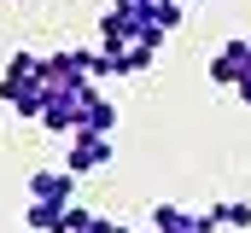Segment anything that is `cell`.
Segmentation results:
<instances>
[{
	"mask_svg": "<svg viewBox=\"0 0 251 233\" xmlns=\"http://www.w3.org/2000/svg\"><path fill=\"white\" fill-rule=\"evenodd\" d=\"M70 192H76V175L70 169H35L29 175V198L35 204H76Z\"/></svg>",
	"mask_w": 251,
	"mask_h": 233,
	"instance_id": "277c9868",
	"label": "cell"
},
{
	"mask_svg": "<svg viewBox=\"0 0 251 233\" xmlns=\"http://www.w3.org/2000/svg\"><path fill=\"white\" fill-rule=\"evenodd\" d=\"M210 82L216 88H240V82H251V41H222L216 47V58H210Z\"/></svg>",
	"mask_w": 251,
	"mask_h": 233,
	"instance_id": "3957f363",
	"label": "cell"
},
{
	"mask_svg": "<svg viewBox=\"0 0 251 233\" xmlns=\"http://www.w3.org/2000/svg\"><path fill=\"white\" fill-rule=\"evenodd\" d=\"M64 210L70 204H35L29 198V216L24 222H29V233H64Z\"/></svg>",
	"mask_w": 251,
	"mask_h": 233,
	"instance_id": "ba28073f",
	"label": "cell"
},
{
	"mask_svg": "<svg viewBox=\"0 0 251 233\" xmlns=\"http://www.w3.org/2000/svg\"><path fill=\"white\" fill-rule=\"evenodd\" d=\"M0 105L18 116L41 111V53H12L0 70Z\"/></svg>",
	"mask_w": 251,
	"mask_h": 233,
	"instance_id": "6da1fadb",
	"label": "cell"
},
{
	"mask_svg": "<svg viewBox=\"0 0 251 233\" xmlns=\"http://www.w3.org/2000/svg\"><path fill=\"white\" fill-rule=\"evenodd\" d=\"M111 163V134H70V152H64V169L70 175H100Z\"/></svg>",
	"mask_w": 251,
	"mask_h": 233,
	"instance_id": "7a4b0ae2",
	"label": "cell"
},
{
	"mask_svg": "<svg viewBox=\"0 0 251 233\" xmlns=\"http://www.w3.org/2000/svg\"><path fill=\"white\" fill-rule=\"evenodd\" d=\"M204 216H210V228H240V233L251 228V204L246 198H222V204H210Z\"/></svg>",
	"mask_w": 251,
	"mask_h": 233,
	"instance_id": "52a82bcc",
	"label": "cell"
},
{
	"mask_svg": "<svg viewBox=\"0 0 251 233\" xmlns=\"http://www.w3.org/2000/svg\"><path fill=\"white\" fill-rule=\"evenodd\" d=\"M76 128H82V134H111V128H117V105L94 88V93H88V105H82V122H76Z\"/></svg>",
	"mask_w": 251,
	"mask_h": 233,
	"instance_id": "8992f818",
	"label": "cell"
},
{
	"mask_svg": "<svg viewBox=\"0 0 251 233\" xmlns=\"http://www.w3.org/2000/svg\"><path fill=\"white\" fill-rule=\"evenodd\" d=\"M76 233H128L123 222H111V216H100V210H94V216H88V228H76Z\"/></svg>",
	"mask_w": 251,
	"mask_h": 233,
	"instance_id": "9c48e42d",
	"label": "cell"
},
{
	"mask_svg": "<svg viewBox=\"0 0 251 233\" xmlns=\"http://www.w3.org/2000/svg\"><path fill=\"white\" fill-rule=\"evenodd\" d=\"M152 233H216L204 210H181V204H158L152 210Z\"/></svg>",
	"mask_w": 251,
	"mask_h": 233,
	"instance_id": "5b68a950",
	"label": "cell"
},
{
	"mask_svg": "<svg viewBox=\"0 0 251 233\" xmlns=\"http://www.w3.org/2000/svg\"><path fill=\"white\" fill-rule=\"evenodd\" d=\"M181 6H187V0H181Z\"/></svg>",
	"mask_w": 251,
	"mask_h": 233,
	"instance_id": "30bf717a",
	"label": "cell"
}]
</instances>
